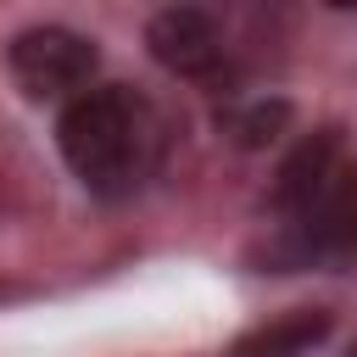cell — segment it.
Instances as JSON below:
<instances>
[{"label": "cell", "instance_id": "1", "mask_svg": "<svg viewBox=\"0 0 357 357\" xmlns=\"http://www.w3.org/2000/svg\"><path fill=\"white\" fill-rule=\"evenodd\" d=\"M273 212H279V234L262 251L268 268L290 273V268L357 257V156L346 151L340 128L307 134L279 162Z\"/></svg>", "mask_w": 357, "mask_h": 357}, {"label": "cell", "instance_id": "2", "mask_svg": "<svg viewBox=\"0 0 357 357\" xmlns=\"http://www.w3.org/2000/svg\"><path fill=\"white\" fill-rule=\"evenodd\" d=\"M56 145H61V156L78 173L84 190L117 201V195H128L151 173L156 117H151V106L134 89H123V84H89L84 95H73L61 106Z\"/></svg>", "mask_w": 357, "mask_h": 357}, {"label": "cell", "instance_id": "3", "mask_svg": "<svg viewBox=\"0 0 357 357\" xmlns=\"http://www.w3.org/2000/svg\"><path fill=\"white\" fill-rule=\"evenodd\" d=\"M11 61V78L22 84L28 100H73L89 89L95 67H100V50L95 39H84L78 28H61V22H39V28H22L6 50Z\"/></svg>", "mask_w": 357, "mask_h": 357}, {"label": "cell", "instance_id": "4", "mask_svg": "<svg viewBox=\"0 0 357 357\" xmlns=\"http://www.w3.org/2000/svg\"><path fill=\"white\" fill-rule=\"evenodd\" d=\"M145 50L173 78H218L223 73V33L195 6H167L145 22Z\"/></svg>", "mask_w": 357, "mask_h": 357}, {"label": "cell", "instance_id": "5", "mask_svg": "<svg viewBox=\"0 0 357 357\" xmlns=\"http://www.w3.org/2000/svg\"><path fill=\"white\" fill-rule=\"evenodd\" d=\"M329 329H335V318L324 307H296L284 318H268V324L245 329L229 346V357H307L312 346L329 340Z\"/></svg>", "mask_w": 357, "mask_h": 357}, {"label": "cell", "instance_id": "6", "mask_svg": "<svg viewBox=\"0 0 357 357\" xmlns=\"http://www.w3.org/2000/svg\"><path fill=\"white\" fill-rule=\"evenodd\" d=\"M223 123H229L234 145H268V139L290 123V106H284V100H251V106H234Z\"/></svg>", "mask_w": 357, "mask_h": 357}, {"label": "cell", "instance_id": "7", "mask_svg": "<svg viewBox=\"0 0 357 357\" xmlns=\"http://www.w3.org/2000/svg\"><path fill=\"white\" fill-rule=\"evenodd\" d=\"M351 357H357V351H351Z\"/></svg>", "mask_w": 357, "mask_h": 357}]
</instances>
